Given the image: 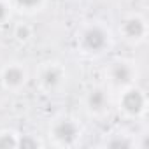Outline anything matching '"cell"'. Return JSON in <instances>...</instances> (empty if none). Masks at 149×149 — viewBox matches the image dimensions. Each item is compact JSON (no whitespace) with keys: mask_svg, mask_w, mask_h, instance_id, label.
<instances>
[{"mask_svg":"<svg viewBox=\"0 0 149 149\" xmlns=\"http://www.w3.org/2000/svg\"><path fill=\"white\" fill-rule=\"evenodd\" d=\"M111 46V33L100 23L84 26L79 33V47L88 54H102Z\"/></svg>","mask_w":149,"mask_h":149,"instance_id":"6da1fadb","label":"cell"},{"mask_svg":"<svg viewBox=\"0 0 149 149\" xmlns=\"http://www.w3.org/2000/svg\"><path fill=\"white\" fill-rule=\"evenodd\" d=\"M107 77L116 88H128L137 79V68L128 60H116L107 68Z\"/></svg>","mask_w":149,"mask_h":149,"instance_id":"7a4b0ae2","label":"cell"},{"mask_svg":"<svg viewBox=\"0 0 149 149\" xmlns=\"http://www.w3.org/2000/svg\"><path fill=\"white\" fill-rule=\"evenodd\" d=\"M119 109L130 116V118H137L146 111V95L140 88H135L133 84L125 88L121 97H119Z\"/></svg>","mask_w":149,"mask_h":149,"instance_id":"3957f363","label":"cell"},{"mask_svg":"<svg viewBox=\"0 0 149 149\" xmlns=\"http://www.w3.org/2000/svg\"><path fill=\"white\" fill-rule=\"evenodd\" d=\"M65 81V70L58 63H46L39 70V84L44 91H56Z\"/></svg>","mask_w":149,"mask_h":149,"instance_id":"277c9868","label":"cell"},{"mask_svg":"<svg viewBox=\"0 0 149 149\" xmlns=\"http://www.w3.org/2000/svg\"><path fill=\"white\" fill-rule=\"evenodd\" d=\"M51 135L56 142L63 144V146H70L81 135V128L79 125L70 119V118H61L58 121H54V125L51 126Z\"/></svg>","mask_w":149,"mask_h":149,"instance_id":"5b68a950","label":"cell"},{"mask_svg":"<svg viewBox=\"0 0 149 149\" xmlns=\"http://www.w3.org/2000/svg\"><path fill=\"white\" fill-rule=\"evenodd\" d=\"M119 30H121V33H123V37L126 40L140 42L147 35V23L140 14H130L121 21Z\"/></svg>","mask_w":149,"mask_h":149,"instance_id":"8992f818","label":"cell"},{"mask_svg":"<svg viewBox=\"0 0 149 149\" xmlns=\"http://www.w3.org/2000/svg\"><path fill=\"white\" fill-rule=\"evenodd\" d=\"M26 77V68L21 63H9L2 68V74H0V81L7 90H19L21 86H25Z\"/></svg>","mask_w":149,"mask_h":149,"instance_id":"52a82bcc","label":"cell"},{"mask_svg":"<svg viewBox=\"0 0 149 149\" xmlns=\"http://www.w3.org/2000/svg\"><path fill=\"white\" fill-rule=\"evenodd\" d=\"M86 107L91 114H104L105 111H109V105H111V98H109V93L105 88L102 86H95L91 88L88 93H86Z\"/></svg>","mask_w":149,"mask_h":149,"instance_id":"ba28073f","label":"cell"},{"mask_svg":"<svg viewBox=\"0 0 149 149\" xmlns=\"http://www.w3.org/2000/svg\"><path fill=\"white\" fill-rule=\"evenodd\" d=\"M14 37H16V40H19V42H26V40L32 37V28H30L26 23H19V25L14 26Z\"/></svg>","mask_w":149,"mask_h":149,"instance_id":"9c48e42d","label":"cell"},{"mask_svg":"<svg viewBox=\"0 0 149 149\" xmlns=\"http://www.w3.org/2000/svg\"><path fill=\"white\" fill-rule=\"evenodd\" d=\"M0 147H18V139L11 132L0 133Z\"/></svg>","mask_w":149,"mask_h":149,"instance_id":"30bf717a","label":"cell"},{"mask_svg":"<svg viewBox=\"0 0 149 149\" xmlns=\"http://www.w3.org/2000/svg\"><path fill=\"white\" fill-rule=\"evenodd\" d=\"M44 0H14V4L19 7V9H25V11H33V9H39L42 6Z\"/></svg>","mask_w":149,"mask_h":149,"instance_id":"8fae6325","label":"cell"},{"mask_svg":"<svg viewBox=\"0 0 149 149\" xmlns=\"http://www.w3.org/2000/svg\"><path fill=\"white\" fill-rule=\"evenodd\" d=\"M9 19V7L4 0H0V25H4Z\"/></svg>","mask_w":149,"mask_h":149,"instance_id":"7c38bea8","label":"cell"},{"mask_svg":"<svg viewBox=\"0 0 149 149\" xmlns=\"http://www.w3.org/2000/svg\"><path fill=\"white\" fill-rule=\"evenodd\" d=\"M37 146H39V142L30 137H23L18 140V147H37Z\"/></svg>","mask_w":149,"mask_h":149,"instance_id":"4fadbf2b","label":"cell"},{"mask_svg":"<svg viewBox=\"0 0 149 149\" xmlns=\"http://www.w3.org/2000/svg\"><path fill=\"white\" fill-rule=\"evenodd\" d=\"M107 146H111V147H130L132 142L126 139H118V140H109Z\"/></svg>","mask_w":149,"mask_h":149,"instance_id":"5bb4252c","label":"cell"}]
</instances>
